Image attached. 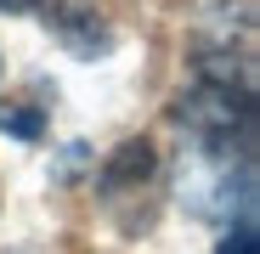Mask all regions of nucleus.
Segmentation results:
<instances>
[{"mask_svg":"<svg viewBox=\"0 0 260 254\" xmlns=\"http://www.w3.org/2000/svg\"><path fill=\"white\" fill-rule=\"evenodd\" d=\"M0 130H12V136H40V119H34V113H0Z\"/></svg>","mask_w":260,"mask_h":254,"instance_id":"4","label":"nucleus"},{"mask_svg":"<svg viewBox=\"0 0 260 254\" xmlns=\"http://www.w3.org/2000/svg\"><path fill=\"white\" fill-rule=\"evenodd\" d=\"M147 175H153V147L147 141H124L102 169V192H124L130 181H147Z\"/></svg>","mask_w":260,"mask_h":254,"instance_id":"2","label":"nucleus"},{"mask_svg":"<svg viewBox=\"0 0 260 254\" xmlns=\"http://www.w3.org/2000/svg\"><path fill=\"white\" fill-rule=\"evenodd\" d=\"M215 254H260V237H254V221H238V226H226V237L215 243Z\"/></svg>","mask_w":260,"mask_h":254,"instance_id":"3","label":"nucleus"},{"mask_svg":"<svg viewBox=\"0 0 260 254\" xmlns=\"http://www.w3.org/2000/svg\"><path fill=\"white\" fill-rule=\"evenodd\" d=\"M176 119L198 136V147L209 158H249L254 141V91L232 85V74H204L192 91L176 102Z\"/></svg>","mask_w":260,"mask_h":254,"instance_id":"1","label":"nucleus"},{"mask_svg":"<svg viewBox=\"0 0 260 254\" xmlns=\"http://www.w3.org/2000/svg\"><path fill=\"white\" fill-rule=\"evenodd\" d=\"M46 0H0V12H40Z\"/></svg>","mask_w":260,"mask_h":254,"instance_id":"5","label":"nucleus"}]
</instances>
